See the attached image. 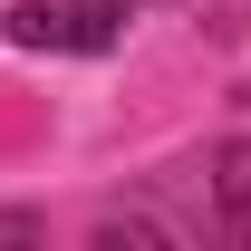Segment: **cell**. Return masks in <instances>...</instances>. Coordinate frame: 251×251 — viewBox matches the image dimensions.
Segmentation results:
<instances>
[{
	"label": "cell",
	"instance_id": "cell-1",
	"mask_svg": "<svg viewBox=\"0 0 251 251\" xmlns=\"http://www.w3.org/2000/svg\"><path fill=\"white\" fill-rule=\"evenodd\" d=\"M126 10H97V0H20L10 10V39L20 49H106Z\"/></svg>",
	"mask_w": 251,
	"mask_h": 251
},
{
	"label": "cell",
	"instance_id": "cell-3",
	"mask_svg": "<svg viewBox=\"0 0 251 251\" xmlns=\"http://www.w3.org/2000/svg\"><path fill=\"white\" fill-rule=\"evenodd\" d=\"M97 10H145V0H97Z\"/></svg>",
	"mask_w": 251,
	"mask_h": 251
},
{
	"label": "cell",
	"instance_id": "cell-2",
	"mask_svg": "<svg viewBox=\"0 0 251 251\" xmlns=\"http://www.w3.org/2000/svg\"><path fill=\"white\" fill-rule=\"evenodd\" d=\"M213 203H222L232 232H251V135H232V145L213 155Z\"/></svg>",
	"mask_w": 251,
	"mask_h": 251
}]
</instances>
